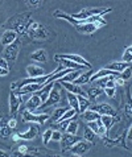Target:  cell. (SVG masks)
I'll list each match as a JSON object with an SVG mask.
<instances>
[{"instance_id": "1", "label": "cell", "mask_w": 132, "mask_h": 157, "mask_svg": "<svg viewBox=\"0 0 132 157\" xmlns=\"http://www.w3.org/2000/svg\"><path fill=\"white\" fill-rule=\"evenodd\" d=\"M30 16H32L30 12L13 16L7 20V23L4 24V28L15 30V32L19 34H26V32H28V29H29V25H30V21H32Z\"/></svg>"}, {"instance_id": "2", "label": "cell", "mask_w": 132, "mask_h": 157, "mask_svg": "<svg viewBox=\"0 0 132 157\" xmlns=\"http://www.w3.org/2000/svg\"><path fill=\"white\" fill-rule=\"evenodd\" d=\"M112 10L111 8H90V10H82L81 12L78 13H73L70 15L73 19H77V20H86L89 17H92V16H96V15H104V13H108L111 12Z\"/></svg>"}, {"instance_id": "3", "label": "cell", "mask_w": 132, "mask_h": 157, "mask_svg": "<svg viewBox=\"0 0 132 157\" xmlns=\"http://www.w3.org/2000/svg\"><path fill=\"white\" fill-rule=\"evenodd\" d=\"M19 48H20V41H15L12 42L11 45H7L6 49H4V58L7 59L8 63H15V61L19 56Z\"/></svg>"}, {"instance_id": "4", "label": "cell", "mask_w": 132, "mask_h": 157, "mask_svg": "<svg viewBox=\"0 0 132 157\" xmlns=\"http://www.w3.org/2000/svg\"><path fill=\"white\" fill-rule=\"evenodd\" d=\"M26 36L29 38H33V40H46L50 36V33L45 27L38 25L36 28H29L26 32Z\"/></svg>"}, {"instance_id": "5", "label": "cell", "mask_w": 132, "mask_h": 157, "mask_svg": "<svg viewBox=\"0 0 132 157\" xmlns=\"http://www.w3.org/2000/svg\"><path fill=\"white\" fill-rule=\"evenodd\" d=\"M126 137H127V131L123 132V135L120 137H116V139H111L110 136H106L103 137V144L108 148H112V147H120V148H124L127 149V144H126Z\"/></svg>"}, {"instance_id": "6", "label": "cell", "mask_w": 132, "mask_h": 157, "mask_svg": "<svg viewBox=\"0 0 132 157\" xmlns=\"http://www.w3.org/2000/svg\"><path fill=\"white\" fill-rule=\"evenodd\" d=\"M49 115L48 114H40V115H36L33 112H30L28 110H25L23 112V119L25 121H30V123H37V124H44L45 121L49 119Z\"/></svg>"}, {"instance_id": "7", "label": "cell", "mask_w": 132, "mask_h": 157, "mask_svg": "<svg viewBox=\"0 0 132 157\" xmlns=\"http://www.w3.org/2000/svg\"><path fill=\"white\" fill-rule=\"evenodd\" d=\"M21 103H23V98L20 97V94L11 93V95H10V112H11L12 117H15L17 115V112L20 111Z\"/></svg>"}, {"instance_id": "8", "label": "cell", "mask_w": 132, "mask_h": 157, "mask_svg": "<svg viewBox=\"0 0 132 157\" xmlns=\"http://www.w3.org/2000/svg\"><path fill=\"white\" fill-rule=\"evenodd\" d=\"M106 25V23H85V24H77L74 25L79 33H83V34H91L94 33L96 29Z\"/></svg>"}, {"instance_id": "9", "label": "cell", "mask_w": 132, "mask_h": 157, "mask_svg": "<svg viewBox=\"0 0 132 157\" xmlns=\"http://www.w3.org/2000/svg\"><path fill=\"white\" fill-rule=\"evenodd\" d=\"M81 140V137L76 136V135L73 133H66V135H62V137H61V147H62V152H66L69 151L70 148H72L74 144L78 143Z\"/></svg>"}, {"instance_id": "10", "label": "cell", "mask_w": 132, "mask_h": 157, "mask_svg": "<svg viewBox=\"0 0 132 157\" xmlns=\"http://www.w3.org/2000/svg\"><path fill=\"white\" fill-rule=\"evenodd\" d=\"M64 58L65 59H70V61H73V62H76V63L83 65V66L91 69V65L87 62L83 57H81V56H78V54H57V56H54L56 61H60V59H64Z\"/></svg>"}, {"instance_id": "11", "label": "cell", "mask_w": 132, "mask_h": 157, "mask_svg": "<svg viewBox=\"0 0 132 157\" xmlns=\"http://www.w3.org/2000/svg\"><path fill=\"white\" fill-rule=\"evenodd\" d=\"M91 110L96 111L100 115H111V116H116V111L114 110V107L108 103H99V104H94L90 106Z\"/></svg>"}, {"instance_id": "12", "label": "cell", "mask_w": 132, "mask_h": 157, "mask_svg": "<svg viewBox=\"0 0 132 157\" xmlns=\"http://www.w3.org/2000/svg\"><path fill=\"white\" fill-rule=\"evenodd\" d=\"M90 148H91V143H89V141H81L79 140L78 143H76L74 145L70 148V152L72 153H74V155H85V153H87V152L90 151Z\"/></svg>"}, {"instance_id": "13", "label": "cell", "mask_w": 132, "mask_h": 157, "mask_svg": "<svg viewBox=\"0 0 132 157\" xmlns=\"http://www.w3.org/2000/svg\"><path fill=\"white\" fill-rule=\"evenodd\" d=\"M61 100V95H60V91L57 89H52L49 95H48V98L45 102L41 103V106L40 107H50V106H54V104H57Z\"/></svg>"}, {"instance_id": "14", "label": "cell", "mask_w": 132, "mask_h": 157, "mask_svg": "<svg viewBox=\"0 0 132 157\" xmlns=\"http://www.w3.org/2000/svg\"><path fill=\"white\" fill-rule=\"evenodd\" d=\"M38 135V127L36 123H32L30 124V127L28 128V131H25V132H21V133H17V136H19L20 140H33L34 137H36Z\"/></svg>"}, {"instance_id": "15", "label": "cell", "mask_w": 132, "mask_h": 157, "mask_svg": "<svg viewBox=\"0 0 132 157\" xmlns=\"http://www.w3.org/2000/svg\"><path fill=\"white\" fill-rule=\"evenodd\" d=\"M60 83L62 85L64 89H66L69 93H73V94H76V95H82V97H86L85 90H83L79 85H76V83H73V82H64V81H60Z\"/></svg>"}, {"instance_id": "16", "label": "cell", "mask_w": 132, "mask_h": 157, "mask_svg": "<svg viewBox=\"0 0 132 157\" xmlns=\"http://www.w3.org/2000/svg\"><path fill=\"white\" fill-rule=\"evenodd\" d=\"M16 40H17V33L15 32V30L7 29L6 32H3L2 38H0V42H2V45L7 46V45H11L12 42H15Z\"/></svg>"}, {"instance_id": "17", "label": "cell", "mask_w": 132, "mask_h": 157, "mask_svg": "<svg viewBox=\"0 0 132 157\" xmlns=\"http://www.w3.org/2000/svg\"><path fill=\"white\" fill-rule=\"evenodd\" d=\"M44 87V83H28L20 89H17V94L24 95V94H29V93H37Z\"/></svg>"}, {"instance_id": "18", "label": "cell", "mask_w": 132, "mask_h": 157, "mask_svg": "<svg viewBox=\"0 0 132 157\" xmlns=\"http://www.w3.org/2000/svg\"><path fill=\"white\" fill-rule=\"evenodd\" d=\"M41 98L38 97L37 94L32 95V98L28 99V102L25 103V110H28L30 112H34L37 110V108H40V106H41Z\"/></svg>"}, {"instance_id": "19", "label": "cell", "mask_w": 132, "mask_h": 157, "mask_svg": "<svg viewBox=\"0 0 132 157\" xmlns=\"http://www.w3.org/2000/svg\"><path fill=\"white\" fill-rule=\"evenodd\" d=\"M87 127H90L96 135H104L106 132V127L103 125L102 123V120H100V117L99 119H96V120H92V121H89V124H87Z\"/></svg>"}, {"instance_id": "20", "label": "cell", "mask_w": 132, "mask_h": 157, "mask_svg": "<svg viewBox=\"0 0 132 157\" xmlns=\"http://www.w3.org/2000/svg\"><path fill=\"white\" fill-rule=\"evenodd\" d=\"M30 58H32L33 61H36V62L42 63V62H46L48 56H46V52L44 49H38V50L34 52V53L30 54Z\"/></svg>"}, {"instance_id": "21", "label": "cell", "mask_w": 132, "mask_h": 157, "mask_svg": "<svg viewBox=\"0 0 132 157\" xmlns=\"http://www.w3.org/2000/svg\"><path fill=\"white\" fill-rule=\"evenodd\" d=\"M26 73H28L29 77H40V75L45 74L44 69L40 66H36V65H29V66L26 67Z\"/></svg>"}, {"instance_id": "22", "label": "cell", "mask_w": 132, "mask_h": 157, "mask_svg": "<svg viewBox=\"0 0 132 157\" xmlns=\"http://www.w3.org/2000/svg\"><path fill=\"white\" fill-rule=\"evenodd\" d=\"M58 62L62 65V66L65 69H72V70H81V69L83 67V65H79V63H76V62H73V61H70V59H60Z\"/></svg>"}, {"instance_id": "23", "label": "cell", "mask_w": 132, "mask_h": 157, "mask_svg": "<svg viewBox=\"0 0 132 157\" xmlns=\"http://www.w3.org/2000/svg\"><path fill=\"white\" fill-rule=\"evenodd\" d=\"M92 70L90 69V71H87V73H81V75H79L76 81L73 82V83H76V85H85L87 83V82H90V78L92 75Z\"/></svg>"}, {"instance_id": "24", "label": "cell", "mask_w": 132, "mask_h": 157, "mask_svg": "<svg viewBox=\"0 0 132 157\" xmlns=\"http://www.w3.org/2000/svg\"><path fill=\"white\" fill-rule=\"evenodd\" d=\"M100 120H102L103 125L106 127V132H108L110 128H111L112 123L116 121V117L115 116H111V115H100Z\"/></svg>"}, {"instance_id": "25", "label": "cell", "mask_w": 132, "mask_h": 157, "mask_svg": "<svg viewBox=\"0 0 132 157\" xmlns=\"http://www.w3.org/2000/svg\"><path fill=\"white\" fill-rule=\"evenodd\" d=\"M81 73H82L81 70H76V71L72 70L70 73H68V74H66V75H64L62 78H60V79H57V81H64V82H74V81H76L77 78L79 77V75H81Z\"/></svg>"}, {"instance_id": "26", "label": "cell", "mask_w": 132, "mask_h": 157, "mask_svg": "<svg viewBox=\"0 0 132 157\" xmlns=\"http://www.w3.org/2000/svg\"><path fill=\"white\" fill-rule=\"evenodd\" d=\"M77 98H78V106H79V112H85L87 108H89L91 104H90V100L89 99H86L85 97H82V95H77Z\"/></svg>"}, {"instance_id": "27", "label": "cell", "mask_w": 132, "mask_h": 157, "mask_svg": "<svg viewBox=\"0 0 132 157\" xmlns=\"http://www.w3.org/2000/svg\"><path fill=\"white\" fill-rule=\"evenodd\" d=\"M128 66H130V63L123 61V62H112V63H110L107 69H111V70H115L118 73H122L124 69H127Z\"/></svg>"}, {"instance_id": "28", "label": "cell", "mask_w": 132, "mask_h": 157, "mask_svg": "<svg viewBox=\"0 0 132 157\" xmlns=\"http://www.w3.org/2000/svg\"><path fill=\"white\" fill-rule=\"evenodd\" d=\"M82 117L87 121H92V120H96L100 117V114H98L96 111L94 110H86L85 112H82Z\"/></svg>"}, {"instance_id": "29", "label": "cell", "mask_w": 132, "mask_h": 157, "mask_svg": "<svg viewBox=\"0 0 132 157\" xmlns=\"http://www.w3.org/2000/svg\"><path fill=\"white\" fill-rule=\"evenodd\" d=\"M124 112H126L127 116H130L132 119V97H131L130 89L127 90V102H126V106H124Z\"/></svg>"}, {"instance_id": "30", "label": "cell", "mask_w": 132, "mask_h": 157, "mask_svg": "<svg viewBox=\"0 0 132 157\" xmlns=\"http://www.w3.org/2000/svg\"><path fill=\"white\" fill-rule=\"evenodd\" d=\"M102 93H103V89H100V87H98V86L91 87V89L87 90V95H89L90 100H95Z\"/></svg>"}, {"instance_id": "31", "label": "cell", "mask_w": 132, "mask_h": 157, "mask_svg": "<svg viewBox=\"0 0 132 157\" xmlns=\"http://www.w3.org/2000/svg\"><path fill=\"white\" fill-rule=\"evenodd\" d=\"M83 137H85L86 141H89V143L92 144V143H95V140H96V133L90 127H87V128H85V132H83Z\"/></svg>"}, {"instance_id": "32", "label": "cell", "mask_w": 132, "mask_h": 157, "mask_svg": "<svg viewBox=\"0 0 132 157\" xmlns=\"http://www.w3.org/2000/svg\"><path fill=\"white\" fill-rule=\"evenodd\" d=\"M68 100H69L70 107L74 108V110H77L79 112V106H78V98H77V95L73 94V93H68Z\"/></svg>"}, {"instance_id": "33", "label": "cell", "mask_w": 132, "mask_h": 157, "mask_svg": "<svg viewBox=\"0 0 132 157\" xmlns=\"http://www.w3.org/2000/svg\"><path fill=\"white\" fill-rule=\"evenodd\" d=\"M77 131H78V123H77L76 120H74V117H73V119L69 121L68 127H66V132H68V133H73V135H76V133H77Z\"/></svg>"}, {"instance_id": "34", "label": "cell", "mask_w": 132, "mask_h": 157, "mask_svg": "<svg viewBox=\"0 0 132 157\" xmlns=\"http://www.w3.org/2000/svg\"><path fill=\"white\" fill-rule=\"evenodd\" d=\"M119 77H120L124 82L128 81V79H131V77H132V67L128 66L127 69H124V70L122 71V74H119Z\"/></svg>"}, {"instance_id": "35", "label": "cell", "mask_w": 132, "mask_h": 157, "mask_svg": "<svg viewBox=\"0 0 132 157\" xmlns=\"http://www.w3.org/2000/svg\"><path fill=\"white\" fill-rule=\"evenodd\" d=\"M11 133H12V128H11L8 124L0 128V137H3V139L10 137V136H11Z\"/></svg>"}, {"instance_id": "36", "label": "cell", "mask_w": 132, "mask_h": 157, "mask_svg": "<svg viewBox=\"0 0 132 157\" xmlns=\"http://www.w3.org/2000/svg\"><path fill=\"white\" fill-rule=\"evenodd\" d=\"M26 151H28V147L26 145H24V144H21V145H19L17 147V149L13 152V156H24V155H26Z\"/></svg>"}, {"instance_id": "37", "label": "cell", "mask_w": 132, "mask_h": 157, "mask_svg": "<svg viewBox=\"0 0 132 157\" xmlns=\"http://www.w3.org/2000/svg\"><path fill=\"white\" fill-rule=\"evenodd\" d=\"M65 108H57V110L54 111V114H53V116H52V119H53V121H60V119L62 117V115L65 114Z\"/></svg>"}, {"instance_id": "38", "label": "cell", "mask_w": 132, "mask_h": 157, "mask_svg": "<svg viewBox=\"0 0 132 157\" xmlns=\"http://www.w3.org/2000/svg\"><path fill=\"white\" fill-rule=\"evenodd\" d=\"M52 132H53V129H48V131L44 132V135H42V143H44V145H48L49 141L52 140Z\"/></svg>"}, {"instance_id": "39", "label": "cell", "mask_w": 132, "mask_h": 157, "mask_svg": "<svg viewBox=\"0 0 132 157\" xmlns=\"http://www.w3.org/2000/svg\"><path fill=\"white\" fill-rule=\"evenodd\" d=\"M25 3H26V6H28L29 8H37L40 7L42 4V0H25Z\"/></svg>"}, {"instance_id": "40", "label": "cell", "mask_w": 132, "mask_h": 157, "mask_svg": "<svg viewBox=\"0 0 132 157\" xmlns=\"http://www.w3.org/2000/svg\"><path fill=\"white\" fill-rule=\"evenodd\" d=\"M103 91L110 98H114V95H115V87H104Z\"/></svg>"}, {"instance_id": "41", "label": "cell", "mask_w": 132, "mask_h": 157, "mask_svg": "<svg viewBox=\"0 0 132 157\" xmlns=\"http://www.w3.org/2000/svg\"><path fill=\"white\" fill-rule=\"evenodd\" d=\"M61 137H62V133H61V131H53V132H52V140L60 141Z\"/></svg>"}, {"instance_id": "42", "label": "cell", "mask_w": 132, "mask_h": 157, "mask_svg": "<svg viewBox=\"0 0 132 157\" xmlns=\"http://www.w3.org/2000/svg\"><path fill=\"white\" fill-rule=\"evenodd\" d=\"M72 120V119H68V120H61L60 123H58V125H57V127H58V129L60 131H66V127H68V124H69V121Z\"/></svg>"}, {"instance_id": "43", "label": "cell", "mask_w": 132, "mask_h": 157, "mask_svg": "<svg viewBox=\"0 0 132 157\" xmlns=\"http://www.w3.org/2000/svg\"><path fill=\"white\" fill-rule=\"evenodd\" d=\"M8 125L13 129V128H16V125H17V121H16V119L15 117H11L10 120H8Z\"/></svg>"}, {"instance_id": "44", "label": "cell", "mask_w": 132, "mask_h": 157, "mask_svg": "<svg viewBox=\"0 0 132 157\" xmlns=\"http://www.w3.org/2000/svg\"><path fill=\"white\" fill-rule=\"evenodd\" d=\"M0 67H4V69H8V67H10V63L7 62L6 58H0Z\"/></svg>"}, {"instance_id": "45", "label": "cell", "mask_w": 132, "mask_h": 157, "mask_svg": "<svg viewBox=\"0 0 132 157\" xmlns=\"http://www.w3.org/2000/svg\"><path fill=\"white\" fill-rule=\"evenodd\" d=\"M127 140H130V141H132V125H131V128H130V131L127 132Z\"/></svg>"}, {"instance_id": "46", "label": "cell", "mask_w": 132, "mask_h": 157, "mask_svg": "<svg viewBox=\"0 0 132 157\" xmlns=\"http://www.w3.org/2000/svg\"><path fill=\"white\" fill-rule=\"evenodd\" d=\"M8 74V69H4V67H0V75L4 77V75H7Z\"/></svg>"}, {"instance_id": "47", "label": "cell", "mask_w": 132, "mask_h": 157, "mask_svg": "<svg viewBox=\"0 0 132 157\" xmlns=\"http://www.w3.org/2000/svg\"><path fill=\"white\" fill-rule=\"evenodd\" d=\"M0 156H10V153H7V152H4V151H0Z\"/></svg>"}, {"instance_id": "48", "label": "cell", "mask_w": 132, "mask_h": 157, "mask_svg": "<svg viewBox=\"0 0 132 157\" xmlns=\"http://www.w3.org/2000/svg\"><path fill=\"white\" fill-rule=\"evenodd\" d=\"M126 50H128V52H130V53L132 54V45H131V46H128V48H127V49H126Z\"/></svg>"}, {"instance_id": "49", "label": "cell", "mask_w": 132, "mask_h": 157, "mask_svg": "<svg viewBox=\"0 0 132 157\" xmlns=\"http://www.w3.org/2000/svg\"><path fill=\"white\" fill-rule=\"evenodd\" d=\"M3 119V115H0V120H2Z\"/></svg>"}]
</instances>
